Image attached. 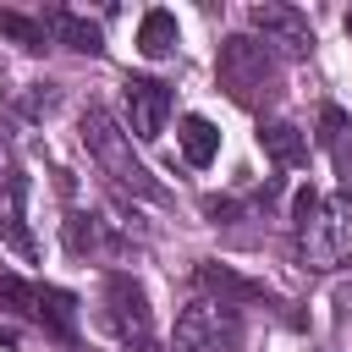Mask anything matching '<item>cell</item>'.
I'll return each mask as SVG.
<instances>
[{"mask_svg":"<svg viewBox=\"0 0 352 352\" xmlns=\"http://www.w3.org/2000/svg\"><path fill=\"white\" fill-rule=\"evenodd\" d=\"M302 236V253L319 264V270H336V264H352V192H336L314 209V220L297 231Z\"/></svg>","mask_w":352,"mask_h":352,"instance_id":"obj_3","label":"cell"},{"mask_svg":"<svg viewBox=\"0 0 352 352\" xmlns=\"http://www.w3.org/2000/svg\"><path fill=\"white\" fill-rule=\"evenodd\" d=\"M258 143H264V154H270L275 165H302V160H308V138H302L292 121H270V126H258Z\"/></svg>","mask_w":352,"mask_h":352,"instance_id":"obj_10","label":"cell"},{"mask_svg":"<svg viewBox=\"0 0 352 352\" xmlns=\"http://www.w3.org/2000/svg\"><path fill=\"white\" fill-rule=\"evenodd\" d=\"M33 297H38V286H28V280H16V275H0V302L33 314Z\"/></svg>","mask_w":352,"mask_h":352,"instance_id":"obj_16","label":"cell"},{"mask_svg":"<svg viewBox=\"0 0 352 352\" xmlns=\"http://www.w3.org/2000/svg\"><path fill=\"white\" fill-rule=\"evenodd\" d=\"M176 143H182V160H187V165H209V160L220 154V132H214V121H204V116H182Z\"/></svg>","mask_w":352,"mask_h":352,"instance_id":"obj_9","label":"cell"},{"mask_svg":"<svg viewBox=\"0 0 352 352\" xmlns=\"http://www.w3.org/2000/svg\"><path fill=\"white\" fill-rule=\"evenodd\" d=\"M170 88L160 82V77H132L126 82V121H132V132L126 138H143V143H154L160 132H165V116H170Z\"/></svg>","mask_w":352,"mask_h":352,"instance_id":"obj_5","label":"cell"},{"mask_svg":"<svg viewBox=\"0 0 352 352\" xmlns=\"http://www.w3.org/2000/svg\"><path fill=\"white\" fill-rule=\"evenodd\" d=\"M138 50H143L148 60H165V55L176 50V16H170V11H143V22H138Z\"/></svg>","mask_w":352,"mask_h":352,"instance_id":"obj_11","label":"cell"},{"mask_svg":"<svg viewBox=\"0 0 352 352\" xmlns=\"http://www.w3.org/2000/svg\"><path fill=\"white\" fill-rule=\"evenodd\" d=\"M22 198H28V182L11 176V182H6V236H11V248H16L22 258H33V236H28V226H22Z\"/></svg>","mask_w":352,"mask_h":352,"instance_id":"obj_13","label":"cell"},{"mask_svg":"<svg viewBox=\"0 0 352 352\" xmlns=\"http://www.w3.org/2000/svg\"><path fill=\"white\" fill-rule=\"evenodd\" d=\"M314 209H319V192H314V187H302V192L292 198V220H297V231L314 220Z\"/></svg>","mask_w":352,"mask_h":352,"instance_id":"obj_17","label":"cell"},{"mask_svg":"<svg viewBox=\"0 0 352 352\" xmlns=\"http://www.w3.org/2000/svg\"><path fill=\"white\" fill-rule=\"evenodd\" d=\"M176 352H236V314L231 302H192L176 314Z\"/></svg>","mask_w":352,"mask_h":352,"instance_id":"obj_4","label":"cell"},{"mask_svg":"<svg viewBox=\"0 0 352 352\" xmlns=\"http://www.w3.org/2000/svg\"><path fill=\"white\" fill-rule=\"evenodd\" d=\"M253 28L264 33V44H280L286 55H308V44H314L308 16H302V11H292V6H275V0L253 6Z\"/></svg>","mask_w":352,"mask_h":352,"instance_id":"obj_6","label":"cell"},{"mask_svg":"<svg viewBox=\"0 0 352 352\" xmlns=\"http://www.w3.org/2000/svg\"><path fill=\"white\" fill-rule=\"evenodd\" d=\"M44 33H50V38H60V44H72V50H82V55H99V50H104L99 28H94L88 16L66 11V6H50V11H44Z\"/></svg>","mask_w":352,"mask_h":352,"instance_id":"obj_7","label":"cell"},{"mask_svg":"<svg viewBox=\"0 0 352 352\" xmlns=\"http://www.w3.org/2000/svg\"><path fill=\"white\" fill-rule=\"evenodd\" d=\"M346 28H352V16H346Z\"/></svg>","mask_w":352,"mask_h":352,"instance_id":"obj_18","label":"cell"},{"mask_svg":"<svg viewBox=\"0 0 352 352\" xmlns=\"http://www.w3.org/2000/svg\"><path fill=\"white\" fill-rule=\"evenodd\" d=\"M82 143H88V154L104 165L110 182H121V187H132V192H143V198H160V182L132 160V138L110 121V110H99V104L82 110Z\"/></svg>","mask_w":352,"mask_h":352,"instance_id":"obj_1","label":"cell"},{"mask_svg":"<svg viewBox=\"0 0 352 352\" xmlns=\"http://www.w3.org/2000/svg\"><path fill=\"white\" fill-rule=\"evenodd\" d=\"M0 38L22 44V50H44V44H50L44 22H33V16H22V11H0Z\"/></svg>","mask_w":352,"mask_h":352,"instance_id":"obj_15","label":"cell"},{"mask_svg":"<svg viewBox=\"0 0 352 352\" xmlns=\"http://www.w3.org/2000/svg\"><path fill=\"white\" fill-rule=\"evenodd\" d=\"M104 297L116 302V308H110V319L121 324V336H143V330H148V308H143V292H138L126 275H110Z\"/></svg>","mask_w":352,"mask_h":352,"instance_id":"obj_8","label":"cell"},{"mask_svg":"<svg viewBox=\"0 0 352 352\" xmlns=\"http://www.w3.org/2000/svg\"><path fill=\"white\" fill-rule=\"evenodd\" d=\"M220 88L236 99V104H258V99H270L275 94V60H270V50L258 44V38H248V33H236V38H226L220 44Z\"/></svg>","mask_w":352,"mask_h":352,"instance_id":"obj_2","label":"cell"},{"mask_svg":"<svg viewBox=\"0 0 352 352\" xmlns=\"http://www.w3.org/2000/svg\"><path fill=\"white\" fill-rule=\"evenodd\" d=\"M33 314H38V319H50L60 336H72V330H77V297H72V292L38 286V297H33Z\"/></svg>","mask_w":352,"mask_h":352,"instance_id":"obj_12","label":"cell"},{"mask_svg":"<svg viewBox=\"0 0 352 352\" xmlns=\"http://www.w3.org/2000/svg\"><path fill=\"white\" fill-rule=\"evenodd\" d=\"M198 286H204V292H220V302H226V297H264L258 280H242V275H231L226 264H198Z\"/></svg>","mask_w":352,"mask_h":352,"instance_id":"obj_14","label":"cell"}]
</instances>
